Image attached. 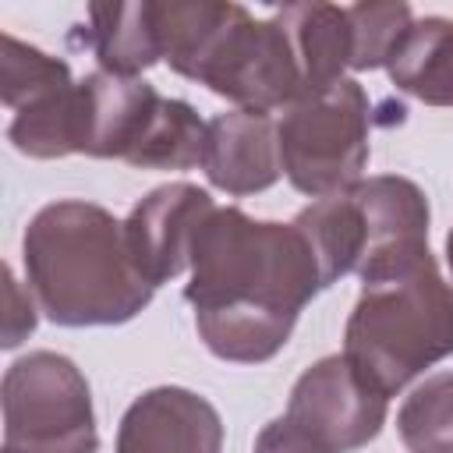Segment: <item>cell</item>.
<instances>
[{
    "label": "cell",
    "mask_w": 453,
    "mask_h": 453,
    "mask_svg": "<svg viewBox=\"0 0 453 453\" xmlns=\"http://www.w3.org/2000/svg\"><path fill=\"white\" fill-rule=\"evenodd\" d=\"M319 290H326L322 269L294 223L255 219L237 205H216L202 219L184 301L195 308L202 343L219 361L276 357Z\"/></svg>",
    "instance_id": "cell-1"
},
{
    "label": "cell",
    "mask_w": 453,
    "mask_h": 453,
    "mask_svg": "<svg viewBox=\"0 0 453 453\" xmlns=\"http://www.w3.org/2000/svg\"><path fill=\"white\" fill-rule=\"evenodd\" d=\"M25 283L53 326H124L142 315L156 287L131 258L124 223L81 198L42 205L21 237Z\"/></svg>",
    "instance_id": "cell-2"
},
{
    "label": "cell",
    "mask_w": 453,
    "mask_h": 453,
    "mask_svg": "<svg viewBox=\"0 0 453 453\" xmlns=\"http://www.w3.org/2000/svg\"><path fill=\"white\" fill-rule=\"evenodd\" d=\"M361 294L343 326V354L382 393L396 396L453 354V283L428 248L357 273Z\"/></svg>",
    "instance_id": "cell-3"
},
{
    "label": "cell",
    "mask_w": 453,
    "mask_h": 453,
    "mask_svg": "<svg viewBox=\"0 0 453 453\" xmlns=\"http://www.w3.org/2000/svg\"><path fill=\"white\" fill-rule=\"evenodd\" d=\"M372 103L357 78H340L304 92L276 120L283 177L311 198L336 195L361 180L368 166Z\"/></svg>",
    "instance_id": "cell-4"
},
{
    "label": "cell",
    "mask_w": 453,
    "mask_h": 453,
    "mask_svg": "<svg viewBox=\"0 0 453 453\" xmlns=\"http://www.w3.org/2000/svg\"><path fill=\"white\" fill-rule=\"evenodd\" d=\"M4 453H99L85 372L57 350H28L0 382Z\"/></svg>",
    "instance_id": "cell-5"
},
{
    "label": "cell",
    "mask_w": 453,
    "mask_h": 453,
    "mask_svg": "<svg viewBox=\"0 0 453 453\" xmlns=\"http://www.w3.org/2000/svg\"><path fill=\"white\" fill-rule=\"evenodd\" d=\"M188 81L255 113L287 110L304 96V74L280 18H255L241 4L230 7Z\"/></svg>",
    "instance_id": "cell-6"
},
{
    "label": "cell",
    "mask_w": 453,
    "mask_h": 453,
    "mask_svg": "<svg viewBox=\"0 0 453 453\" xmlns=\"http://www.w3.org/2000/svg\"><path fill=\"white\" fill-rule=\"evenodd\" d=\"M389 396H382L347 354H326L290 386L283 418L329 453L368 446L386 425Z\"/></svg>",
    "instance_id": "cell-7"
},
{
    "label": "cell",
    "mask_w": 453,
    "mask_h": 453,
    "mask_svg": "<svg viewBox=\"0 0 453 453\" xmlns=\"http://www.w3.org/2000/svg\"><path fill=\"white\" fill-rule=\"evenodd\" d=\"M216 209L212 195L188 180H170L152 188L124 219L127 248L142 276L159 287L191 269V244L202 219Z\"/></svg>",
    "instance_id": "cell-8"
},
{
    "label": "cell",
    "mask_w": 453,
    "mask_h": 453,
    "mask_svg": "<svg viewBox=\"0 0 453 453\" xmlns=\"http://www.w3.org/2000/svg\"><path fill=\"white\" fill-rule=\"evenodd\" d=\"M163 96L145 78H124L92 71L78 81L74 110V152L92 159H131L149 124L156 120Z\"/></svg>",
    "instance_id": "cell-9"
},
{
    "label": "cell",
    "mask_w": 453,
    "mask_h": 453,
    "mask_svg": "<svg viewBox=\"0 0 453 453\" xmlns=\"http://www.w3.org/2000/svg\"><path fill=\"white\" fill-rule=\"evenodd\" d=\"M117 453H223L219 411L184 386H152L117 425Z\"/></svg>",
    "instance_id": "cell-10"
},
{
    "label": "cell",
    "mask_w": 453,
    "mask_h": 453,
    "mask_svg": "<svg viewBox=\"0 0 453 453\" xmlns=\"http://www.w3.org/2000/svg\"><path fill=\"white\" fill-rule=\"evenodd\" d=\"M202 170L212 188L237 198L273 188L283 173L273 117L255 110L216 113L209 120V145Z\"/></svg>",
    "instance_id": "cell-11"
},
{
    "label": "cell",
    "mask_w": 453,
    "mask_h": 453,
    "mask_svg": "<svg viewBox=\"0 0 453 453\" xmlns=\"http://www.w3.org/2000/svg\"><path fill=\"white\" fill-rule=\"evenodd\" d=\"M81 42L99 60V71L138 78L163 60L156 0H113L88 4V25L78 28Z\"/></svg>",
    "instance_id": "cell-12"
},
{
    "label": "cell",
    "mask_w": 453,
    "mask_h": 453,
    "mask_svg": "<svg viewBox=\"0 0 453 453\" xmlns=\"http://www.w3.org/2000/svg\"><path fill=\"white\" fill-rule=\"evenodd\" d=\"M273 14L290 35V46L304 74V92L326 88L347 78L350 60H354V25H350L347 7L311 0V4L276 7Z\"/></svg>",
    "instance_id": "cell-13"
},
{
    "label": "cell",
    "mask_w": 453,
    "mask_h": 453,
    "mask_svg": "<svg viewBox=\"0 0 453 453\" xmlns=\"http://www.w3.org/2000/svg\"><path fill=\"white\" fill-rule=\"evenodd\" d=\"M386 74L425 106H453V18H414L393 46Z\"/></svg>",
    "instance_id": "cell-14"
},
{
    "label": "cell",
    "mask_w": 453,
    "mask_h": 453,
    "mask_svg": "<svg viewBox=\"0 0 453 453\" xmlns=\"http://www.w3.org/2000/svg\"><path fill=\"white\" fill-rule=\"evenodd\" d=\"M290 223L308 237L326 287H333L347 273H357L361 255H365V223H361L357 202L347 188L336 195L315 198Z\"/></svg>",
    "instance_id": "cell-15"
},
{
    "label": "cell",
    "mask_w": 453,
    "mask_h": 453,
    "mask_svg": "<svg viewBox=\"0 0 453 453\" xmlns=\"http://www.w3.org/2000/svg\"><path fill=\"white\" fill-rule=\"evenodd\" d=\"M0 99L11 113L39 110L60 96H67L78 81L71 78V67L60 57L42 53L39 46L21 42L18 35H0Z\"/></svg>",
    "instance_id": "cell-16"
},
{
    "label": "cell",
    "mask_w": 453,
    "mask_h": 453,
    "mask_svg": "<svg viewBox=\"0 0 453 453\" xmlns=\"http://www.w3.org/2000/svg\"><path fill=\"white\" fill-rule=\"evenodd\" d=\"M205 145H209V124L195 113L191 103L184 99H166L149 124L142 145L127 159V166L138 170H195L205 163Z\"/></svg>",
    "instance_id": "cell-17"
},
{
    "label": "cell",
    "mask_w": 453,
    "mask_h": 453,
    "mask_svg": "<svg viewBox=\"0 0 453 453\" xmlns=\"http://www.w3.org/2000/svg\"><path fill=\"white\" fill-rule=\"evenodd\" d=\"M396 435L407 453H453V372L428 375L403 396Z\"/></svg>",
    "instance_id": "cell-18"
},
{
    "label": "cell",
    "mask_w": 453,
    "mask_h": 453,
    "mask_svg": "<svg viewBox=\"0 0 453 453\" xmlns=\"http://www.w3.org/2000/svg\"><path fill=\"white\" fill-rule=\"evenodd\" d=\"M347 14H350V25H354V60H350V71L386 67L393 46L400 42V35L414 21V11L403 0H389V4H350Z\"/></svg>",
    "instance_id": "cell-19"
},
{
    "label": "cell",
    "mask_w": 453,
    "mask_h": 453,
    "mask_svg": "<svg viewBox=\"0 0 453 453\" xmlns=\"http://www.w3.org/2000/svg\"><path fill=\"white\" fill-rule=\"evenodd\" d=\"M255 453H329V449H322L315 439H308L294 421L280 414L269 425H262V432L255 435Z\"/></svg>",
    "instance_id": "cell-20"
},
{
    "label": "cell",
    "mask_w": 453,
    "mask_h": 453,
    "mask_svg": "<svg viewBox=\"0 0 453 453\" xmlns=\"http://www.w3.org/2000/svg\"><path fill=\"white\" fill-rule=\"evenodd\" d=\"M4 280H7V297H11V311H7V329H4V347L11 350V347H18L32 329H35V304L32 301H25V304H18V297H21V287H18V280H14V273H11V265L4 269Z\"/></svg>",
    "instance_id": "cell-21"
},
{
    "label": "cell",
    "mask_w": 453,
    "mask_h": 453,
    "mask_svg": "<svg viewBox=\"0 0 453 453\" xmlns=\"http://www.w3.org/2000/svg\"><path fill=\"white\" fill-rule=\"evenodd\" d=\"M446 262H449V273H453V226L446 234Z\"/></svg>",
    "instance_id": "cell-22"
}]
</instances>
